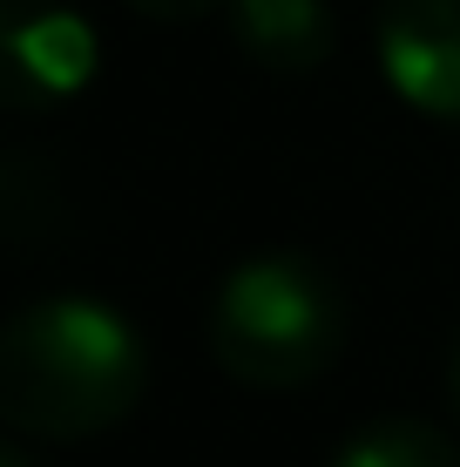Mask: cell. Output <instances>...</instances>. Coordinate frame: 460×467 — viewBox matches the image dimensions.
I'll list each match as a JSON object with an SVG mask.
<instances>
[{
	"mask_svg": "<svg viewBox=\"0 0 460 467\" xmlns=\"http://www.w3.org/2000/svg\"><path fill=\"white\" fill-rule=\"evenodd\" d=\"M149 393V346L116 305L55 292L0 332V420L27 441H95Z\"/></svg>",
	"mask_w": 460,
	"mask_h": 467,
	"instance_id": "obj_1",
	"label": "cell"
},
{
	"mask_svg": "<svg viewBox=\"0 0 460 467\" xmlns=\"http://www.w3.org/2000/svg\"><path fill=\"white\" fill-rule=\"evenodd\" d=\"M353 332L339 278L305 251H258L224 271L203 312L217 373L250 393H298L332 373Z\"/></svg>",
	"mask_w": 460,
	"mask_h": 467,
	"instance_id": "obj_2",
	"label": "cell"
},
{
	"mask_svg": "<svg viewBox=\"0 0 460 467\" xmlns=\"http://www.w3.org/2000/svg\"><path fill=\"white\" fill-rule=\"evenodd\" d=\"M379 75L414 116L460 129V0H379Z\"/></svg>",
	"mask_w": 460,
	"mask_h": 467,
	"instance_id": "obj_3",
	"label": "cell"
},
{
	"mask_svg": "<svg viewBox=\"0 0 460 467\" xmlns=\"http://www.w3.org/2000/svg\"><path fill=\"white\" fill-rule=\"evenodd\" d=\"M95 75V27L61 0H7L0 21V82L21 116L61 109Z\"/></svg>",
	"mask_w": 460,
	"mask_h": 467,
	"instance_id": "obj_4",
	"label": "cell"
},
{
	"mask_svg": "<svg viewBox=\"0 0 460 467\" xmlns=\"http://www.w3.org/2000/svg\"><path fill=\"white\" fill-rule=\"evenodd\" d=\"M224 21H230L237 55L264 75H312L339 47L332 0H230Z\"/></svg>",
	"mask_w": 460,
	"mask_h": 467,
	"instance_id": "obj_5",
	"label": "cell"
},
{
	"mask_svg": "<svg viewBox=\"0 0 460 467\" xmlns=\"http://www.w3.org/2000/svg\"><path fill=\"white\" fill-rule=\"evenodd\" d=\"M325 467H460V447L434 420L386 413V420H366V427L345 433L325 454Z\"/></svg>",
	"mask_w": 460,
	"mask_h": 467,
	"instance_id": "obj_6",
	"label": "cell"
},
{
	"mask_svg": "<svg viewBox=\"0 0 460 467\" xmlns=\"http://www.w3.org/2000/svg\"><path fill=\"white\" fill-rule=\"evenodd\" d=\"M142 21H203V14H224L230 0H122Z\"/></svg>",
	"mask_w": 460,
	"mask_h": 467,
	"instance_id": "obj_7",
	"label": "cell"
},
{
	"mask_svg": "<svg viewBox=\"0 0 460 467\" xmlns=\"http://www.w3.org/2000/svg\"><path fill=\"white\" fill-rule=\"evenodd\" d=\"M0 467H41L35 454H27V433H21V441H7V447H0Z\"/></svg>",
	"mask_w": 460,
	"mask_h": 467,
	"instance_id": "obj_8",
	"label": "cell"
},
{
	"mask_svg": "<svg viewBox=\"0 0 460 467\" xmlns=\"http://www.w3.org/2000/svg\"><path fill=\"white\" fill-rule=\"evenodd\" d=\"M447 393H454V413H460V332H454V352H447Z\"/></svg>",
	"mask_w": 460,
	"mask_h": 467,
	"instance_id": "obj_9",
	"label": "cell"
}]
</instances>
